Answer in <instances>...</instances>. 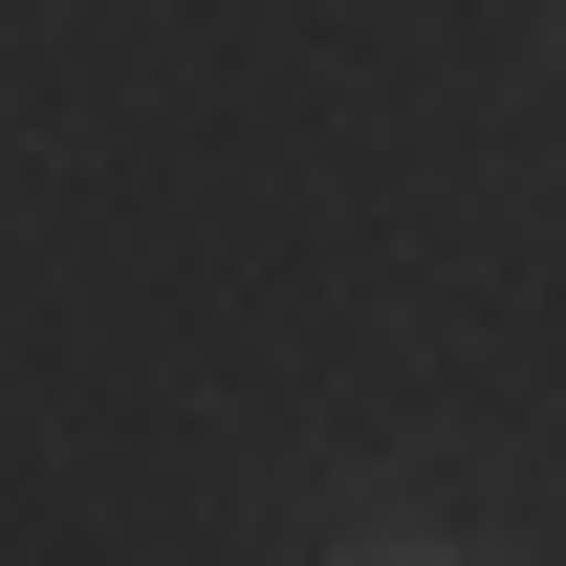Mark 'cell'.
Listing matches in <instances>:
<instances>
[{"mask_svg": "<svg viewBox=\"0 0 566 566\" xmlns=\"http://www.w3.org/2000/svg\"><path fill=\"white\" fill-rule=\"evenodd\" d=\"M349 566H480V545H436V523H349Z\"/></svg>", "mask_w": 566, "mask_h": 566, "instance_id": "6da1fadb", "label": "cell"}]
</instances>
